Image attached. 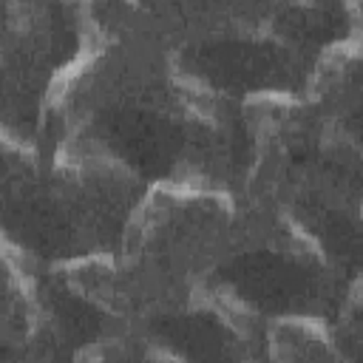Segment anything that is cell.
<instances>
[{"mask_svg":"<svg viewBox=\"0 0 363 363\" xmlns=\"http://www.w3.org/2000/svg\"><path fill=\"white\" fill-rule=\"evenodd\" d=\"M37 145L108 159L147 187L241 196L255 130L250 105L187 79L153 40L94 34Z\"/></svg>","mask_w":363,"mask_h":363,"instance_id":"cell-1","label":"cell"},{"mask_svg":"<svg viewBox=\"0 0 363 363\" xmlns=\"http://www.w3.org/2000/svg\"><path fill=\"white\" fill-rule=\"evenodd\" d=\"M196 286L264 323L329 326L349 281L275 210L247 196H227Z\"/></svg>","mask_w":363,"mask_h":363,"instance_id":"cell-5","label":"cell"},{"mask_svg":"<svg viewBox=\"0 0 363 363\" xmlns=\"http://www.w3.org/2000/svg\"><path fill=\"white\" fill-rule=\"evenodd\" d=\"M94 43L88 6L6 0L0 6V122L3 139L37 145L60 82Z\"/></svg>","mask_w":363,"mask_h":363,"instance_id":"cell-6","label":"cell"},{"mask_svg":"<svg viewBox=\"0 0 363 363\" xmlns=\"http://www.w3.org/2000/svg\"><path fill=\"white\" fill-rule=\"evenodd\" d=\"M352 6V40L349 45L363 48V3H349Z\"/></svg>","mask_w":363,"mask_h":363,"instance_id":"cell-13","label":"cell"},{"mask_svg":"<svg viewBox=\"0 0 363 363\" xmlns=\"http://www.w3.org/2000/svg\"><path fill=\"white\" fill-rule=\"evenodd\" d=\"M91 34L153 40L196 85L235 99H303L320 62L352 40L349 3H85Z\"/></svg>","mask_w":363,"mask_h":363,"instance_id":"cell-2","label":"cell"},{"mask_svg":"<svg viewBox=\"0 0 363 363\" xmlns=\"http://www.w3.org/2000/svg\"><path fill=\"white\" fill-rule=\"evenodd\" d=\"M74 363H182V360L170 354L164 346L153 343L147 335L125 326L85 346L74 357Z\"/></svg>","mask_w":363,"mask_h":363,"instance_id":"cell-11","label":"cell"},{"mask_svg":"<svg viewBox=\"0 0 363 363\" xmlns=\"http://www.w3.org/2000/svg\"><path fill=\"white\" fill-rule=\"evenodd\" d=\"M267 363H349L332 343L326 326L306 320H281L269 326Z\"/></svg>","mask_w":363,"mask_h":363,"instance_id":"cell-10","label":"cell"},{"mask_svg":"<svg viewBox=\"0 0 363 363\" xmlns=\"http://www.w3.org/2000/svg\"><path fill=\"white\" fill-rule=\"evenodd\" d=\"M34 301L26 261L3 247V312H0V363H23L31 335Z\"/></svg>","mask_w":363,"mask_h":363,"instance_id":"cell-9","label":"cell"},{"mask_svg":"<svg viewBox=\"0 0 363 363\" xmlns=\"http://www.w3.org/2000/svg\"><path fill=\"white\" fill-rule=\"evenodd\" d=\"M326 332L349 363H363V275L349 284Z\"/></svg>","mask_w":363,"mask_h":363,"instance_id":"cell-12","label":"cell"},{"mask_svg":"<svg viewBox=\"0 0 363 363\" xmlns=\"http://www.w3.org/2000/svg\"><path fill=\"white\" fill-rule=\"evenodd\" d=\"M130 329L182 363H267L269 326L210 292H187L125 309Z\"/></svg>","mask_w":363,"mask_h":363,"instance_id":"cell-7","label":"cell"},{"mask_svg":"<svg viewBox=\"0 0 363 363\" xmlns=\"http://www.w3.org/2000/svg\"><path fill=\"white\" fill-rule=\"evenodd\" d=\"M250 111L255 150L241 196L286 218L352 284L363 275V156L303 99Z\"/></svg>","mask_w":363,"mask_h":363,"instance_id":"cell-4","label":"cell"},{"mask_svg":"<svg viewBox=\"0 0 363 363\" xmlns=\"http://www.w3.org/2000/svg\"><path fill=\"white\" fill-rule=\"evenodd\" d=\"M0 190L3 247L51 269L116 258L153 187L91 153L3 139Z\"/></svg>","mask_w":363,"mask_h":363,"instance_id":"cell-3","label":"cell"},{"mask_svg":"<svg viewBox=\"0 0 363 363\" xmlns=\"http://www.w3.org/2000/svg\"><path fill=\"white\" fill-rule=\"evenodd\" d=\"M303 102L363 156V48L346 43L326 54Z\"/></svg>","mask_w":363,"mask_h":363,"instance_id":"cell-8","label":"cell"}]
</instances>
